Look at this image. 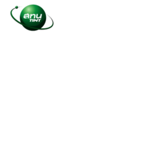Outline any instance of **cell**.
<instances>
[{
  "label": "cell",
  "mask_w": 151,
  "mask_h": 151,
  "mask_svg": "<svg viewBox=\"0 0 151 151\" xmlns=\"http://www.w3.org/2000/svg\"><path fill=\"white\" fill-rule=\"evenodd\" d=\"M47 19V15L44 9L38 5L31 4L22 9L19 18L16 21L26 29L35 31L45 29L44 25Z\"/></svg>",
  "instance_id": "6da1fadb"
}]
</instances>
